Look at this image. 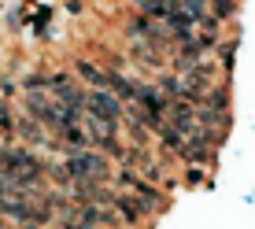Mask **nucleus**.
<instances>
[{
  "label": "nucleus",
  "instance_id": "1",
  "mask_svg": "<svg viewBox=\"0 0 255 229\" xmlns=\"http://www.w3.org/2000/svg\"><path fill=\"white\" fill-rule=\"evenodd\" d=\"M63 166H67V174L74 181H104L108 178V159H104L96 148H70Z\"/></svg>",
  "mask_w": 255,
  "mask_h": 229
},
{
  "label": "nucleus",
  "instance_id": "2",
  "mask_svg": "<svg viewBox=\"0 0 255 229\" xmlns=\"http://www.w3.org/2000/svg\"><path fill=\"white\" fill-rule=\"evenodd\" d=\"M85 111L96 114V118H104V122H111V126L122 122V100L111 89H89L85 93Z\"/></svg>",
  "mask_w": 255,
  "mask_h": 229
},
{
  "label": "nucleus",
  "instance_id": "3",
  "mask_svg": "<svg viewBox=\"0 0 255 229\" xmlns=\"http://www.w3.org/2000/svg\"><path fill=\"white\" fill-rule=\"evenodd\" d=\"M74 67H78V78H85L93 89H108V74L111 70H104L100 63H89V59H78Z\"/></svg>",
  "mask_w": 255,
  "mask_h": 229
},
{
  "label": "nucleus",
  "instance_id": "4",
  "mask_svg": "<svg viewBox=\"0 0 255 229\" xmlns=\"http://www.w3.org/2000/svg\"><path fill=\"white\" fill-rule=\"evenodd\" d=\"M207 15L215 22H230L237 15V0H207Z\"/></svg>",
  "mask_w": 255,
  "mask_h": 229
}]
</instances>
